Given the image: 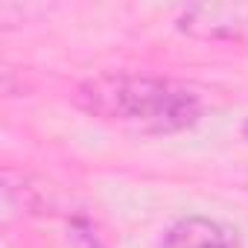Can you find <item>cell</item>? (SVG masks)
Instances as JSON below:
<instances>
[{"label":"cell","mask_w":248,"mask_h":248,"mask_svg":"<svg viewBox=\"0 0 248 248\" xmlns=\"http://www.w3.org/2000/svg\"><path fill=\"white\" fill-rule=\"evenodd\" d=\"M73 99L88 117L138 135H178L193 129L202 117L196 88L152 73H99L85 79Z\"/></svg>","instance_id":"obj_1"},{"label":"cell","mask_w":248,"mask_h":248,"mask_svg":"<svg viewBox=\"0 0 248 248\" xmlns=\"http://www.w3.org/2000/svg\"><path fill=\"white\" fill-rule=\"evenodd\" d=\"M242 138H245V140H248V120H245V123H242Z\"/></svg>","instance_id":"obj_5"},{"label":"cell","mask_w":248,"mask_h":248,"mask_svg":"<svg viewBox=\"0 0 248 248\" xmlns=\"http://www.w3.org/2000/svg\"><path fill=\"white\" fill-rule=\"evenodd\" d=\"M70 236L76 239V248H102V242L96 239L91 222H85V219H73L70 222Z\"/></svg>","instance_id":"obj_4"},{"label":"cell","mask_w":248,"mask_h":248,"mask_svg":"<svg viewBox=\"0 0 248 248\" xmlns=\"http://www.w3.org/2000/svg\"><path fill=\"white\" fill-rule=\"evenodd\" d=\"M175 27L190 38L248 44V3H193L178 12Z\"/></svg>","instance_id":"obj_2"},{"label":"cell","mask_w":248,"mask_h":248,"mask_svg":"<svg viewBox=\"0 0 248 248\" xmlns=\"http://www.w3.org/2000/svg\"><path fill=\"white\" fill-rule=\"evenodd\" d=\"M158 248H236V236L216 219L184 216L167 228Z\"/></svg>","instance_id":"obj_3"}]
</instances>
